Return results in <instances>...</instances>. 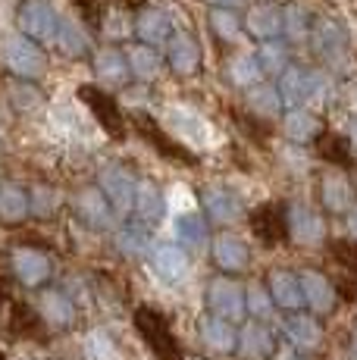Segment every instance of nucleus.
<instances>
[{
  "mask_svg": "<svg viewBox=\"0 0 357 360\" xmlns=\"http://www.w3.org/2000/svg\"><path fill=\"white\" fill-rule=\"evenodd\" d=\"M135 326H138V332L144 335V342L150 345V351H154L157 357L178 360V345H176L173 332H169V326H167V320H163L157 310L141 307L138 314H135Z\"/></svg>",
  "mask_w": 357,
  "mask_h": 360,
  "instance_id": "1",
  "label": "nucleus"
},
{
  "mask_svg": "<svg viewBox=\"0 0 357 360\" xmlns=\"http://www.w3.org/2000/svg\"><path fill=\"white\" fill-rule=\"evenodd\" d=\"M82 101L88 103V107L94 110V116H98V122L104 126L107 131H113L116 138L126 131V122H122V113L116 110L113 98H107L104 91H98V88H82Z\"/></svg>",
  "mask_w": 357,
  "mask_h": 360,
  "instance_id": "2",
  "label": "nucleus"
},
{
  "mask_svg": "<svg viewBox=\"0 0 357 360\" xmlns=\"http://www.w3.org/2000/svg\"><path fill=\"white\" fill-rule=\"evenodd\" d=\"M135 129H138V135L141 138H148L150 144H154L160 154H167V157H173V160H191V154L188 150H182L178 144H173L167 135L160 131V126H157L150 116H135Z\"/></svg>",
  "mask_w": 357,
  "mask_h": 360,
  "instance_id": "3",
  "label": "nucleus"
},
{
  "mask_svg": "<svg viewBox=\"0 0 357 360\" xmlns=\"http://www.w3.org/2000/svg\"><path fill=\"white\" fill-rule=\"evenodd\" d=\"M254 232L264 241H279L285 235V219L279 217L276 207H264V210L254 213Z\"/></svg>",
  "mask_w": 357,
  "mask_h": 360,
  "instance_id": "4",
  "label": "nucleus"
},
{
  "mask_svg": "<svg viewBox=\"0 0 357 360\" xmlns=\"http://www.w3.org/2000/svg\"><path fill=\"white\" fill-rule=\"evenodd\" d=\"M214 301H216V310L223 316H242V295H238L232 285H226V282H219V285L210 288V304Z\"/></svg>",
  "mask_w": 357,
  "mask_h": 360,
  "instance_id": "5",
  "label": "nucleus"
},
{
  "mask_svg": "<svg viewBox=\"0 0 357 360\" xmlns=\"http://www.w3.org/2000/svg\"><path fill=\"white\" fill-rule=\"evenodd\" d=\"M204 342H207L214 351H229L232 345H235V332H232V326L223 320H207L204 323Z\"/></svg>",
  "mask_w": 357,
  "mask_h": 360,
  "instance_id": "6",
  "label": "nucleus"
},
{
  "mask_svg": "<svg viewBox=\"0 0 357 360\" xmlns=\"http://www.w3.org/2000/svg\"><path fill=\"white\" fill-rule=\"evenodd\" d=\"M242 351L248 357H264L270 354V335H266L260 326H248L242 332Z\"/></svg>",
  "mask_w": 357,
  "mask_h": 360,
  "instance_id": "7",
  "label": "nucleus"
},
{
  "mask_svg": "<svg viewBox=\"0 0 357 360\" xmlns=\"http://www.w3.org/2000/svg\"><path fill=\"white\" fill-rule=\"evenodd\" d=\"M85 354H88V360H119V351H116L113 342H110L107 335H100V332L85 338Z\"/></svg>",
  "mask_w": 357,
  "mask_h": 360,
  "instance_id": "8",
  "label": "nucleus"
},
{
  "mask_svg": "<svg viewBox=\"0 0 357 360\" xmlns=\"http://www.w3.org/2000/svg\"><path fill=\"white\" fill-rule=\"evenodd\" d=\"M292 338H294V345H301V348H313V345L320 342L317 323L304 320V316H294L292 320Z\"/></svg>",
  "mask_w": 357,
  "mask_h": 360,
  "instance_id": "9",
  "label": "nucleus"
},
{
  "mask_svg": "<svg viewBox=\"0 0 357 360\" xmlns=\"http://www.w3.org/2000/svg\"><path fill=\"white\" fill-rule=\"evenodd\" d=\"M320 154L326 157V160L342 163V166L351 163V157H348V144L342 141V138H335V135H326V138H323V141H320Z\"/></svg>",
  "mask_w": 357,
  "mask_h": 360,
  "instance_id": "10",
  "label": "nucleus"
},
{
  "mask_svg": "<svg viewBox=\"0 0 357 360\" xmlns=\"http://www.w3.org/2000/svg\"><path fill=\"white\" fill-rule=\"evenodd\" d=\"M44 301H47V304H44V316H47V320H51V323H63V326H66V323L72 320V310H70V304H66L60 295H47Z\"/></svg>",
  "mask_w": 357,
  "mask_h": 360,
  "instance_id": "11",
  "label": "nucleus"
},
{
  "mask_svg": "<svg viewBox=\"0 0 357 360\" xmlns=\"http://www.w3.org/2000/svg\"><path fill=\"white\" fill-rule=\"evenodd\" d=\"M35 326H38L35 314H32L29 307H22V304H13V329L29 335V332H35Z\"/></svg>",
  "mask_w": 357,
  "mask_h": 360,
  "instance_id": "12",
  "label": "nucleus"
},
{
  "mask_svg": "<svg viewBox=\"0 0 357 360\" xmlns=\"http://www.w3.org/2000/svg\"><path fill=\"white\" fill-rule=\"evenodd\" d=\"M75 6H79V10L85 13L91 22H98V16H100V0H75Z\"/></svg>",
  "mask_w": 357,
  "mask_h": 360,
  "instance_id": "13",
  "label": "nucleus"
},
{
  "mask_svg": "<svg viewBox=\"0 0 357 360\" xmlns=\"http://www.w3.org/2000/svg\"><path fill=\"white\" fill-rule=\"evenodd\" d=\"M160 266H167L169 279H178V273H182V260H178V257H173V254H167V257L160 260Z\"/></svg>",
  "mask_w": 357,
  "mask_h": 360,
  "instance_id": "14",
  "label": "nucleus"
},
{
  "mask_svg": "<svg viewBox=\"0 0 357 360\" xmlns=\"http://www.w3.org/2000/svg\"><path fill=\"white\" fill-rule=\"evenodd\" d=\"M0 360H4V351H0Z\"/></svg>",
  "mask_w": 357,
  "mask_h": 360,
  "instance_id": "15",
  "label": "nucleus"
},
{
  "mask_svg": "<svg viewBox=\"0 0 357 360\" xmlns=\"http://www.w3.org/2000/svg\"><path fill=\"white\" fill-rule=\"evenodd\" d=\"M191 360H197V357H191Z\"/></svg>",
  "mask_w": 357,
  "mask_h": 360,
  "instance_id": "16",
  "label": "nucleus"
}]
</instances>
